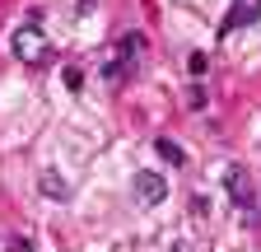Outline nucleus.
Wrapping results in <instances>:
<instances>
[{
  "instance_id": "nucleus-3",
  "label": "nucleus",
  "mask_w": 261,
  "mask_h": 252,
  "mask_svg": "<svg viewBox=\"0 0 261 252\" xmlns=\"http://www.w3.org/2000/svg\"><path fill=\"white\" fill-rule=\"evenodd\" d=\"M224 182H228V196H233V206H238V210H247V206L256 201V196H252V178H247L243 168H228V173H224Z\"/></svg>"
},
{
  "instance_id": "nucleus-1",
  "label": "nucleus",
  "mask_w": 261,
  "mask_h": 252,
  "mask_svg": "<svg viewBox=\"0 0 261 252\" xmlns=\"http://www.w3.org/2000/svg\"><path fill=\"white\" fill-rule=\"evenodd\" d=\"M10 47H14V56L23 61V66H42V61H47V38H42V28H38V23L14 28Z\"/></svg>"
},
{
  "instance_id": "nucleus-6",
  "label": "nucleus",
  "mask_w": 261,
  "mask_h": 252,
  "mask_svg": "<svg viewBox=\"0 0 261 252\" xmlns=\"http://www.w3.org/2000/svg\"><path fill=\"white\" fill-rule=\"evenodd\" d=\"M159 154H163V159H168V164H187V154H182V145H177V140H168V136L159 140Z\"/></svg>"
},
{
  "instance_id": "nucleus-4",
  "label": "nucleus",
  "mask_w": 261,
  "mask_h": 252,
  "mask_svg": "<svg viewBox=\"0 0 261 252\" xmlns=\"http://www.w3.org/2000/svg\"><path fill=\"white\" fill-rule=\"evenodd\" d=\"M38 187H42V196H47V201H70V187H65V178L51 173V168L38 178Z\"/></svg>"
},
{
  "instance_id": "nucleus-2",
  "label": "nucleus",
  "mask_w": 261,
  "mask_h": 252,
  "mask_svg": "<svg viewBox=\"0 0 261 252\" xmlns=\"http://www.w3.org/2000/svg\"><path fill=\"white\" fill-rule=\"evenodd\" d=\"M130 196H136L140 206H159L163 196H168V182H163L159 173H149V168H145V173L130 178Z\"/></svg>"
},
{
  "instance_id": "nucleus-7",
  "label": "nucleus",
  "mask_w": 261,
  "mask_h": 252,
  "mask_svg": "<svg viewBox=\"0 0 261 252\" xmlns=\"http://www.w3.org/2000/svg\"><path fill=\"white\" fill-rule=\"evenodd\" d=\"M65 89H70V93H80V89H84V75H80L75 66H65Z\"/></svg>"
},
{
  "instance_id": "nucleus-8",
  "label": "nucleus",
  "mask_w": 261,
  "mask_h": 252,
  "mask_svg": "<svg viewBox=\"0 0 261 252\" xmlns=\"http://www.w3.org/2000/svg\"><path fill=\"white\" fill-rule=\"evenodd\" d=\"M187 70H191V75H205V52H191V61H187Z\"/></svg>"
},
{
  "instance_id": "nucleus-5",
  "label": "nucleus",
  "mask_w": 261,
  "mask_h": 252,
  "mask_svg": "<svg viewBox=\"0 0 261 252\" xmlns=\"http://www.w3.org/2000/svg\"><path fill=\"white\" fill-rule=\"evenodd\" d=\"M256 14H261V0H238L224 28H238V23H256Z\"/></svg>"
}]
</instances>
